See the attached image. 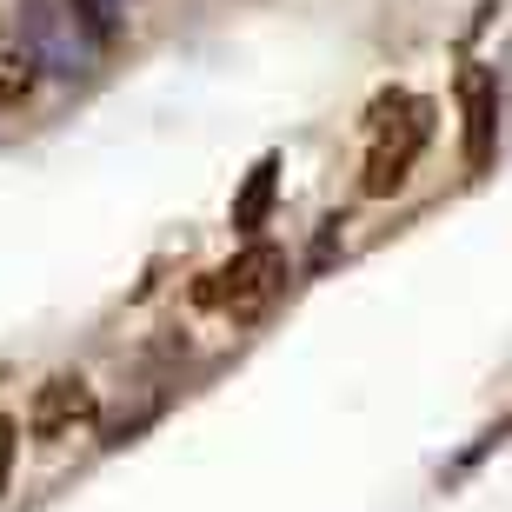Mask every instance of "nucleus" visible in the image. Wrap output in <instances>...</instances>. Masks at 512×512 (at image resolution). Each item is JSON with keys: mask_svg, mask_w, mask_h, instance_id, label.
<instances>
[{"mask_svg": "<svg viewBox=\"0 0 512 512\" xmlns=\"http://www.w3.org/2000/svg\"><path fill=\"white\" fill-rule=\"evenodd\" d=\"M453 94H459V160H466V173H486L499 160V74L486 60H466Z\"/></svg>", "mask_w": 512, "mask_h": 512, "instance_id": "obj_3", "label": "nucleus"}, {"mask_svg": "<svg viewBox=\"0 0 512 512\" xmlns=\"http://www.w3.org/2000/svg\"><path fill=\"white\" fill-rule=\"evenodd\" d=\"M14 446H20V419L0 413V493H7V473H14Z\"/></svg>", "mask_w": 512, "mask_h": 512, "instance_id": "obj_9", "label": "nucleus"}, {"mask_svg": "<svg viewBox=\"0 0 512 512\" xmlns=\"http://www.w3.org/2000/svg\"><path fill=\"white\" fill-rule=\"evenodd\" d=\"M280 293H286V253L273 240H253L247 253H233V266H220V306L233 320H260Z\"/></svg>", "mask_w": 512, "mask_h": 512, "instance_id": "obj_4", "label": "nucleus"}, {"mask_svg": "<svg viewBox=\"0 0 512 512\" xmlns=\"http://www.w3.org/2000/svg\"><path fill=\"white\" fill-rule=\"evenodd\" d=\"M74 7L87 14V27H94L100 40H120L127 20H133V0H74Z\"/></svg>", "mask_w": 512, "mask_h": 512, "instance_id": "obj_8", "label": "nucleus"}, {"mask_svg": "<svg viewBox=\"0 0 512 512\" xmlns=\"http://www.w3.org/2000/svg\"><path fill=\"white\" fill-rule=\"evenodd\" d=\"M14 34H20V47L34 54L40 74L67 80V87H80V80L100 74V47H107V40L87 27V14H80L74 0H20Z\"/></svg>", "mask_w": 512, "mask_h": 512, "instance_id": "obj_2", "label": "nucleus"}, {"mask_svg": "<svg viewBox=\"0 0 512 512\" xmlns=\"http://www.w3.org/2000/svg\"><path fill=\"white\" fill-rule=\"evenodd\" d=\"M94 413H100L94 386L80 380V373H54V380H40L34 399H27V433L54 446V439H67L74 426H87Z\"/></svg>", "mask_w": 512, "mask_h": 512, "instance_id": "obj_5", "label": "nucleus"}, {"mask_svg": "<svg viewBox=\"0 0 512 512\" xmlns=\"http://www.w3.org/2000/svg\"><path fill=\"white\" fill-rule=\"evenodd\" d=\"M366 133H373V147L360 160V193L366 200H393L413 180L426 140H433V100H413L406 87H386L366 107Z\"/></svg>", "mask_w": 512, "mask_h": 512, "instance_id": "obj_1", "label": "nucleus"}, {"mask_svg": "<svg viewBox=\"0 0 512 512\" xmlns=\"http://www.w3.org/2000/svg\"><path fill=\"white\" fill-rule=\"evenodd\" d=\"M273 193H280V153H260V167L247 173V187L233 200V233H260L273 213Z\"/></svg>", "mask_w": 512, "mask_h": 512, "instance_id": "obj_6", "label": "nucleus"}, {"mask_svg": "<svg viewBox=\"0 0 512 512\" xmlns=\"http://www.w3.org/2000/svg\"><path fill=\"white\" fill-rule=\"evenodd\" d=\"M34 80H40V67H34V54H27V47L0 54V107H27Z\"/></svg>", "mask_w": 512, "mask_h": 512, "instance_id": "obj_7", "label": "nucleus"}]
</instances>
